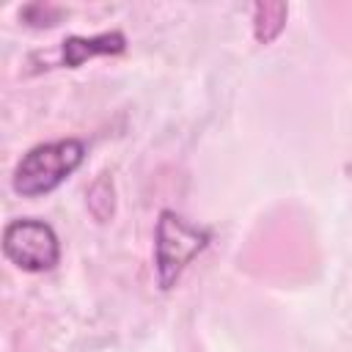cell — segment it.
<instances>
[{"mask_svg": "<svg viewBox=\"0 0 352 352\" xmlns=\"http://www.w3.org/2000/svg\"><path fill=\"white\" fill-rule=\"evenodd\" d=\"M82 157H85V143L77 138L38 143L16 162L14 190L25 198L47 195L80 168Z\"/></svg>", "mask_w": 352, "mask_h": 352, "instance_id": "cell-1", "label": "cell"}, {"mask_svg": "<svg viewBox=\"0 0 352 352\" xmlns=\"http://www.w3.org/2000/svg\"><path fill=\"white\" fill-rule=\"evenodd\" d=\"M126 38L124 33H99V36H69L63 41V63L66 66H82L88 58L96 55H118L124 52Z\"/></svg>", "mask_w": 352, "mask_h": 352, "instance_id": "cell-4", "label": "cell"}, {"mask_svg": "<svg viewBox=\"0 0 352 352\" xmlns=\"http://www.w3.org/2000/svg\"><path fill=\"white\" fill-rule=\"evenodd\" d=\"M209 231L187 223L182 214L165 209L160 212L157 231H154V267H157V283L162 289H170L184 267L206 248Z\"/></svg>", "mask_w": 352, "mask_h": 352, "instance_id": "cell-2", "label": "cell"}, {"mask_svg": "<svg viewBox=\"0 0 352 352\" xmlns=\"http://www.w3.org/2000/svg\"><path fill=\"white\" fill-rule=\"evenodd\" d=\"M3 253L25 272H44L58 264L60 245L52 226L44 220L19 217L3 228Z\"/></svg>", "mask_w": 352, "mask_h": 352, "instance_id": "cell-3", "label": "cell"}, {"mask_svg": "<svg viewBox=\"0 0 352 352\" xmlns=\"http://www.w3.org/2000/svg\"><path fill=\"white\" fill-rule=\"evenodd\" d=\"M253 11H256V16H253L256 38L261 44L272 41L280 33L283 22H286V6H280V3H258Z\"/></svg>", "mask_w": 352, "mask_h": 352, "instance_id": "cell-5", "label": "cell"}]
</instances>
